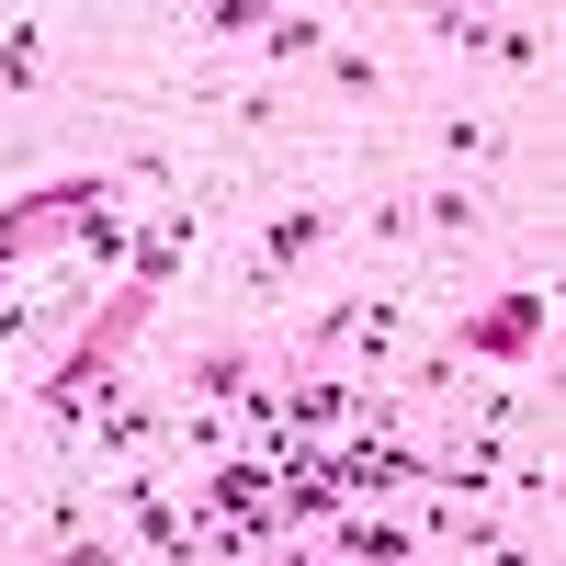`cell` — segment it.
<instances>
[{
    "mask_svg": "<svg viewBox=\"0 0 566 566\" xmlns=\"http://www.w3.org/2000/svg\"><path fill=\"white\" fill-rule=\"evenodd\" d=\"M193 34H205V45H250V34H261V0H205Z\"/></svg>",
    "mask_w": 566,
    "mask_h": 566,
    "instance_id": "cell-16",
    "label": "cell"
},
{
    "mask_svg": "<svg viewBox=\"0 0 566 566\" xmlns=\"http://www.w3.org/2000/svg\"><path fill=\"white\" fill-rule=\"evenodd\" d=\"M317 555H328V566H431V555H419V533H408V522H363V510H352V522L328 533Z\"/></svg>",
    "mask_w": 566,
    "mask_h": 566,
    "instance_id": "cell-7",
    "label": "cell"
},
{
    "mask_svg": "<svg viewBox=\"0 0 566 566\" xmlns=\"http://www.w3.org/2000/svg\"><path fill=\"white\" fill-rule=\"evenodd\" d=\"M114 181H136V193H181V159H170V148H125Z\"/></svg>",
    "mask_w": 566,
    "mask_h": 566,
    "instance_id": "cell-17",
    "label": "cell"
},
{
    "mask_svg": "<svg viewBox=\"0 0 566 566\" xmlns=\"http://www.w3.org/2000/svg\"><path fill=\"white\" fill-rule=\"evenodd\" d=\"M340 352H352L363 374L397 363V352H408V295H340V306H317V317H306V363H340Z\"/></svg>",
    "mask_w": 566,
    "mask_h": 566,
    "instance_id": "cell-3",
    "label": "cell"
},
{
    "mask_svg": "<svg viewBox=\"0 0 566 566\" xmlns=\"http://www.w3.org/2000/svg\"><path fill=\"white\" fill-rule=\"evenodd\" d=\"M499 12H476V0H442V12H419V45H442V57H488Z\"/></svg>",
    "mask_w": 566,
    "mask_h": 566,
    "instance_id": "cell-11",
    "label": "cell"
},
{
    "mask_svg": "<svg viewBox=\"0 0 566 566\" xmlns=\"http://www.w3.org/2000/svg\"><path fill=\"white\" fill-rule=\"evenodd\" d=\"M352 216H363V239H386V250H419V216H408V181H374V193H363Z\"/></svg>",
    "mask_w": 566,
    "mask_h": 566,
    "instance_id": "cell-13",
    "label": "cell"
},
{
    "mask_svg": "<svg viewBox=\"0 0 566 566\" xmlns=\"http://www.w3.org/2000/svg\"><path fill=\"white\" fill-rule=\"evenodd\" d=\"M317 69H328V91H340V103H374V91H386V57H374V45H352V34L328 45Z\"/></svg>",
    "mask_w": 566,
    "mask_h": 566,
    "instance_id": "cell-15",
    "label": "cell"
},
{
    "mask_svg": "<svg viewBox=\"0 0 566 566\" xmlns=\"http://www.w3.org/2000/svg\"><path fill=\"white\" fill-rule=\"evenodd\" d=\"M205 510H272V464L261 453H227L216 476H205Z\"/></svg>",
    "mask_w": 566,
    "mask_h": 566,
    "instance_id": "cell-12",
    "label": "cell"
},
{
    "mask_svg": "<svg viewBox=\"0 0 566 566\" xmlns=\"http://www.w3.org/2000/svg\"><path fill=\"white\" fill-rule=\"evenodd\" d=\"M170 386H181V408H216V419H227V408L261 386V352H250V340H205V352H181Z\"/></svg>",
    "mask_w": 566,
    "mask_h": 566,
    "instance_id": "cell-5",
    "label": "cell"
},
{
    "mask_svg": "<svg viewBox=\"0 0 566 566\" xmlns=\"http://www.w3.org/2000/svg\"><path fill=\"white\" fill-rule=\"evenodd\" d=\"M34 80H45V23L12 12V23H0V91H34Z\"/></svg>",
    "mask_w": 566,
    "mask_h": 566,
    "instance_id": "cell-14",
    "label": "cell"
},
{
    "mask_svg": "<svg viewBox=\"0 0 566 566\" xmlns=\"http://www.w3.org/2000/svg\"><path fill=\"white\" fill-rule=\"evenodd\" d=\"M544 328H555V295H544V283H499L488 306L453 317V363H510V374H522V363L544 352Z\"/></svg>",
    "mask_w": 566,
    "mask_h": 566,
    "instance_id": "cell-2",
    "label": "cell"
},
{
    "mask_svg": "<svg viewBox=\"0 0 566 566\" xmlns=\"http://www.w3.org/2000/svg\"><path fill=\"white\" fill-rule=\"evenodd\" d=\"M408 216H419V250H431V261H453V250L488 239V193H476V181H453V170L408 181Z\"/></svg>",
    "mask_w": 566,
    "mask_h": 566,
    "instance_id": "cell-4",
    "label": "cell"
},
{
    "mask_svg": "<svg viewBox=\"0 0 566 566\" xmlns=\"http://www.w3.org/2000/svg\"><path fill=\"white\" fill-rule=\"evenodd\" d=\"M328 45H340V23H328V12H261L250 57H261V69H306V57H328Z\"/></svg>",
    "mask_w": 566,
    "mask_h": 566,
    "instance_id": "cell-8",
    "label": "cell"
},
{
    "mask_svg": "<svg viewBox=\"0 0 566 566\" xmlns=\"http://www.w3.org/2000/svg\"><path fill=\"white\" fill-rule=\"evenodd\" d=\"M488 57H499L510 80H544V57H555V23H544V12H499V34H488Z\"/></svg>",
    "mask_w": 566,
    "mask_h": 566,
    "instance_id": "cell-10",
    "label": "cell"
},
{
    "mask_svg": "<svg viewBox=\"0 0 566 566\" xmlns=\"http://www.w3.org/2000/svg\"><path fill=\"white\" fill-rule=\"evenodd\" d=\"M431 148H442V170L464 181V170H499V159H510V136H499V114H464V103H442V114H431Z\"/></svg>",
    "mask_w": 566,
    "mask_h": 566,
    "instance_id": "cell-6",
    "label": "cell"
},
{
    "mask_svg": "<svg viewBox=\"0 0 566 566\" xmlns=\"http://www.w3.org/2000/svg\"><path fill=\"white\" fill-rule=\"evenodd\" d=\"M340 216H352L340 193H283V205L250 227V261H239V283H250V295H283V283H295V272H306L328 239H340Z\"/></svg>",
    "mask_w": 566,
    "mask_h": 566,
    "instance_id": "cell-1",
    "label": "cell"
},
{
    "mask_svg": "<svg viewBox=\"0 0 566 566\" xmlns=\"http://www.w3.org/2000/svg\"><path fill=\"white\" fill-rule=\"evenodd\" d=\"M148 442H159V408L114 386V397H103V419H91V453H103V464H136Z\"/></svg>",
    "mask_w": 566,
    "mask_h": 566,
    "instance_id": "cell-9",
    "label": "cell"
}]
</instances>
